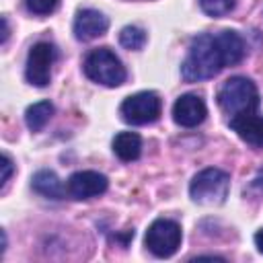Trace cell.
Segmentation results:
<instances>
[{"label":"cell","instance_id":"6da1fadb","mask_svg":"<svg viewBox=\"0 0 263 263\" xmlns=\"http://www.w3.org/2000/svg\"><path fill=\"white\" fill-rule=\"evenodd\" d=\"M247 53L245 39L236 31L201 33L193 37L187 55L181 64V76L185 82H199L214 78L226 66L238 64Z\"/></svg>","mask_w":263,"mask_h":263},{"label":"cell","instance_id":"7a4b0ae2","mask_svg":"<svg viewBox=\"0 0 263 263\" xmlns=\"http://www.w3.org/2000/svg\"><path fill=\"white\" fill-rule=\"evenodd\" d=\"M218 105L222 113L228 115V119L255 113L259 107V90L255 82L247 76H232L222 82L218 88Z\"/></svg>","mask_w":263,"mask_h":263},{"label":"cell","instance_id":"3957f363","mask_svg":"<svg viewBox=\"0 0 263 263\" xmlns=\"http://www.w3.org/2000/svg\"><path fill=\"white\" fill-rule=\"evenodd\" d=\"M82 70L92 82L103 84V86H111V88L113 86H121L125 82V78H127L125 66L121 64V60L109 47L92 49L84 58Z\"/></svg>","mask_w":263,"mask_h":263},{"label":"cell","instance_id":"277c9868","mask_svg":"<svg viewBox=\"0 0 263 263\" xmlns=\"http://www.w3.org/2000/svg\"><path fill=\"white\" fill-rule=\"evenodd\" d=\"M230 177L220 168H203L189 183V195L195 203L218 205L228 197Z\"/></svg>","mask_w":263,"mask_h":263},{"label":"cell","instance_id":"5b68a950","mask_svg":"<svg viewBox=\"0 0 263 263\" xmlns=\"http://www.w3.org/2000/svg\"><path fill=\"white\" fill-rule=\"evenodd\" d=\"M181 238H183L181 226L175 220L158 218L148 226L146 236H144V245L154 257L166 259V257L177 253V249L181 247Z\"/></svg>","mask_w":263,"mask_h":263},{"label":"cell","instance_id":"8992f818","mask_svg":"<svg viewBox=\"0 0 263 263\" xmlns=\"http://www.w3.org/2000/svg\"><path fill=\"white\" fill-rule=\"evenodd\" d=\"M160 111H162V101L154 90L136 92L119 105V115L129 125L154 123L160 117Z\"/></svg>","mask_w":263,"mask_h":263},{"label":"cell","instance_id":"52a82bcc","mask_svg":"<svg viewBox=\"0 0 263 263\" xmlns=\"http://www.w3.org/2000/svg\"><path fill=\"white\" fill-rule=\"evenodd\" d=\"M55 62V47L49 41H37L27 55L25 78L33 86H47L51 80V66Z\"/></svg>","mask_w":263,"mask_h":263},{"label":"cell","instance_id":"ba28073f","mask_svg":"<svg viewBox=\"0 0 263 263\" xmlns=\"http://www.w3.org/2000/svg\"><path fill=\"white\" fill-rule=\"evenodd\" d=\"M109 187V179L97 171H78L70 175L66 189L74 199H90L105 193Z\"/></svg>","mask_w":263,"mask_h":263},{"label":"cell","instance_id":"9c48e42d","mask_svg":"<svg viewBox=\"0 0 263 263\" xmlns=\"http://www.w3.org/2000/svg\"><path fill=\"white\" fill-rule=\"evenodd\" d=\"M208 115V107L201 97L187 92L181 95L173 105V119L181 127H195L199 125Z\"/></svg>","mask_w":263,"mask_h":263},{"label":"cell","instance_id":"30bf717a","mask_svg":"<svg viewBox=\"0 0 263 263\" xmlns=\"http://www.w3.org/2000/svg\"><path fill=\"white\" fill-rule=\"evenodd\" d=\"M74 37L78 41H92L101 35H105V31L109 29V18L95 8H82L76 12L74 18Z\"/></svg>","mask_w":263,"mask_h":263},{"label":"cell","instance_id":"8fae6325","mask_svg":"<svg viewBox=\"0 0 263 263\" xmlns=\"http://www.w3.org/2000/svg\"><path fill=\"white\" fill-rule=\"evenodd\" d=\"M228 123H230L232 132L238 134L240 140H245L251 146L263 148V115H257V111H255V113L232 117V119H228Z\"/></svg>","mask_w":263,"mask_h":263},{"label":"cell","instance_id":"7c38bea8","mask_svg":"<svg viewBox=\"0 0 263 263\" xmlns=\"http://www.w3.org/2000/svg\"><path fill=\"white\" fill-rule=\"evenodd\" d=\"M31 187H33V191H37L39 195L49 197V199H62L64 193L68 191V189L64 187V183L60 181V177H58L53 171H47V168L37 171V173L33 175Z\"/></svg>","mask_w":263,"mask_h":263},{"label":"cell","instance_id":"4fadbf2b","mask_svg":"<svg viewBox=\"0 0 263 263\" xmlns=\"http://www.w3.org/2000/svg\"><path fill=\"white\" fill-rule=\"evenodd\" d=\"M113 152L119 160L123 162H132L140 156L142 152V138L136 132H119L113 138Z\"/></svg>","mask_w":263,"mask_h":263},{"label":"cell","instance_id":"5bb4252c","mask_svg":"<svg viewBox=\"0 0 263 263\" xmlns=\"http://www.w3.org/2000/svg\"><path fill=\"white\" fill-rule=\"evenodd\" d=\"M53 115V105L49 101H39L27 107L25 111V123L31 132H39L45 127V123L51 119Z\"/></svg>","mask_w":263,"mask_h":263},{"label":"cell","instance_id":"9a60e30c","mask_svg":"<svg viewBox=\"0 0 263 263\" xmlns=\"http://www.w3.org/2000/svg\"><path fill=\"white\" fill-rule=\"evenodd\" d=\"M146 31L142 27H136V25H127L119 31V43L121 47L125 49H132V51H138L146 45Z\"/></svg>","mask_w":263,"mask_h":263},{"label":"cell","instance_id":"2e32d148","mask_svg":"<svg viewBox=\"0 0 263 263\" xmlns=\"http://www.w3.org/2000/svg\"><path fill=\"white\" fill-rule=\"evenodd\" d=\"M199 8L208 16H224L234 8V0H199Z\"/></svg>","mask_w":263,"mask_h":263},{"label":"cell","instance_id":"e0dca14e","mask_svg":"<svg viewBox=\"0 0 263 263\" xmlns=\"http://www.w3.org/2000/svg\"><path fill=\"white\" fill-rule=\"evenodd\" d=\"M25 4H27V8H29V12L43 16V14L53 12V10L58 8L60 0H25Z\"/></svg>","mask_w":263,"mask_h":263},{"label":"cell","instance_id":"ac0fdd59","mask_svg":"<svg viewBox=\"0 0 263 263\" xmlns=\"http://www.w3.org/2000/svg\"><path fill=\"white\" fill-rule=\"evenodd\" d=\"M2 177H0V185L4 187L8 181H10V175H12V171H14V164H12V160H10V156L8 154H2Z\"/></svg>","mask_w":263,"mask_h":263},{"label":"cell","instance_id":"d6986e66","mask_svg":"<svg viewBox=\"0 0 263 263\" xmlns=\"http://www.w3.org/2000/svg\"><path fill=\"white\" fill-rule=\"evenodd\" d=\"M255 247H257V251L263 255V228L255 232Z\"/></svg>","mask_w":263,"mask_h":263},{"label":"cell","instance_id":"ffe728a7","mask_svg":"<svg viewBox=\"0 0 263 263\" xmlns=\"http://www.w3.org/2000/svg\"><path fill=\"white\" fill-rule=\"evenodd\" d=\"M8 39V21L6 16H2V43Z\"/></svg>","mask_w":263,"mask_h":263}]
</instances>
